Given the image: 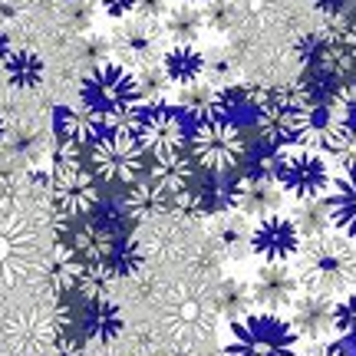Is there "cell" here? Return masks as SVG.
I'll use <instances>...</instances> for the list:
<instances>
[{"label":"cell","instance_id":"29","mask_svg":"<svg viewBox=\"0 0 356 356\" xmlns=\"http://www.w3.org/2000/svg\"><path fill=\"white\" fill-rule=\"evenodd\" d=\"M136 83H139V96L145 99V106L149 102H162V92H165L172 83L165 79V73H162V66H145V70H139L136 73Z\"/></svg>","mask_w":356,"mask_h":356},{"label":"cell","instance_id":"28","mask_svg":"<svg viewBox=\"0 0 356 356\" xmlns=\"http://www.w3.org/2000/svg\"><path fill=\"white\" fill-rule=\"evenodd\" d=\"M333 333L340 340L356 337V293H343L340 300H333Z\"/></svg>","mask_w":356,"mask_h":356},{"label":"cell","instance_id":"10","mask_svg":"<svg viewBox=\"0 0 356 356\" xmlns=\"http://www.w3.org/2000/svg\"><path fill=\"white\" fill-rule=\"evenodd\" d=\"M188 119L185 113L178 109L175 102H149L145 106V113L139 119V129H136V136H139L142 149L149 159H165V155H175V152H185V145H188Z\"/></svg>","mask_w":356,"mask_h":356},{"label":"cell","instance_id":"22","mask_svg":"<svg viewBox=\"0 0 356 356\" xmlns=\"http://www.w3.org/2000/svg\"><path fill=\"white\" fill-rule=\"evenodd\" d=\"M175 106L185 113V119H191V126L195 122H208V119H221V89H215L208 79L181 86Z\"/></svg>","mask_w":356,"mask_h":356},{"label":"cell","instance_id":"2","mask_svg":"<svg viewBox=\"0 0 356 356\" xmlns=\"http://www.w3.org/2000/svg\"><path fill=\"white\" fill-rule=\"evenodd\" d=\"M70 304L60 297H40L33 304L0 314V356H60L70 333Z\"/></svg>","mask_w":356,"mask_h":356},{"label":"cell","instance_id":"27","mask_svg":"<svg viewBox=\"0 0 356 356\" xmlns=\"http://www.w3.org/2000/svg\"><path fill=\"white\" fill-rule=\"evenodd\" d=\"M323 159H330L340 165V172H350L356 168V119H346L340 132H337V139L330 142V149Z\"/></svg>","mask_w":356,"mask_h":356},{"label":"cell","instance_id":"20","mask_svg":"<svg viewBox=\"0 0 356 356\" xmlns=\"http://www.w3.org/2000/svg\"><path fill=\"white\" fill-rule=\"evenodd\" d=\"M162 73L172 86H191V83H202L204 79V66H208V56H204L195 43H175L162 53Z\"/></svg>","mask_w":356,"mask_h":356},{"label":"cell","instance_id":"35","mask_svg":"<svg viewBox=\"0 0 356 356\" xmlns=\"http://www.w3.org/2000/svg\"><path fill=\"white\" fill-rule=\"evenodd\" d=\"M10 43H7V37H3V33H0V66H3V60H7V56H10Z\"/></svg>","mask_w":356,"mask_h":356},{"label":"cell","instance_id":"25","mask_svg":"<svg viewBox=\"0 0 356 356\" xmlns=\"http://www.w3.org/2000/svg\"><path fill=\"white\" fill-rule=\"evenodd\" d=\"M218 310L225 314V317L234 323V320H241L244 314H251V307H254V297H251V284H244V280H225L221 287H218V297H215Z\"/></svg>","mask_w":356,"mask_h":356},{"label":"cell","instance_id":"34","mask_svg":"<svg viewBox=\"0 0 356 356\" xmlns=\"http://www.w3.org/2000/svg\"><path fill=\"white\" fill-rule=\"evenodd\" d=\"M314 7H317L320 13H337L343 7V0H314Z\"/></svg>","mask_w":356,"mask_h":356},{"label":"cell","instance_id":"8","mask_svg":"<svg viewBox=\"0 0 356 356\" xmlns=\"http://www.w3.org/2000/svg\"><path fill=\"white\" fill-rule=\"evenodd\" d=\"M86 159L99 185H119V188L136 185L149 168V155L142 149L139 136L126 129H106L86 149Z\"/></svg>","mask_w":356,"mask_h":356},{"label":"cell","instance_id":"24","mask_svg":"<svg viewBox=\"0 0 356 356\" xmlns=\"http://www.w3.org/2000/svg\"><path fill=\"white\" fill-rule=\"evenodd\" d=\"M202 30H204V10L191 7V3L168 7V13H165V33H172L178 43H195Z\"/></svg>","mask_w":356,"mask_h":356},{"label":"cell","instance_id":"37","mask_svg":"<svg viewBox=\"0 0 356 356\" xmlns=\"http://www.w3.org/2000/svg\"><path fill=\"white\" fill-rule=\"evenodd\" d=\"M178 3H191V7H204V3H211V0H178Z\"/></svg>","mask_w":356,"mask_h":356},{"label":"cell","instance_id":"14","mask_svg":"<svg viewBox=\"0 0 356 356\" xmlns=\"http://www.w3.org/2000/svg\"><path fill=\"white\" fill-rule=\"evenodd\" d=\"M251 297H254L257 310L280 314L284 307H291L300 297L297 274L287 264H261L254 280H251Z\"/></svg>","mask_w":356,"mask_h":356},{"label":"cell","instance_id":"4","mask_svg":"<svg viewBox=\"0 0 356 356\" xmlns=\"http://www.w3.org/2000/svg\"><path fill=\"white\" fill-rule=\"evenodd\" d=\"M300 293L337 297L356 284V241L340 231H327L320 238L300 244V270H297Z\"/></svg>","mask_w":356,"mask_h":356},{"label":"cell","instance_id":"38","mask_svg":"<svg viewBox=\"0 0 356 356\" xmlns=\"http://www.w3.org/2000/svg\"><path fill=\"white\" fill-rule=\"evenodd\" d=\"M96 3H102V0H96Z\"/></svg>","mask_w":356,"mask_h":356},{"label":"cell","instance_id":"19","mask_svg":"<svg viewBox=\"0 0 356 356\" xmlns=\"http://www.w3.org/2000/svg\"><path fill=\"white\" fill-rule=\"evenodd\" d=\"M83 330H86L89 343H115L122 330H126V317L119 304H113L109 297H96V300H86V314H83Z\"/></svg>","mask_w":356,"mask_h":356},{"label":"cell","instance_id":"7","mask_svg":"<svg viewBox=\"0 0 356 356\" xmlns=\"http://www.w3.org/2000/svg\"><path fill=\"white\" fill-rule=\"evenodd\" d=\"M300 340L293 333L291 320L267 310H251L231 323L225 356H297Z\"/></svg>","mask_w":356,"mask_h":356},{"label":"cell","instance_id":"9","mask_svg":"<svg viewBox=\"0 0 356 356\" xmlns=\"http://www.w3.org/2000/svg\"><path fill=\"white\" fill-rule=\"evenodd\" d=\"M274 181L284 195H291L293 202H317L327 198L333 185L330 162L320 152H307V149H291V152L277 155L274 165Z\"/></svg>","mask_w":356,"mask_h":356},{"label":"cell","instance_id":"31","mask_svg":"<svg viewBox=\"0 0 356 356\" xmlns=\"http://www.w3.org/2000/svg\"><path fill=\"white\" fill-rule=\"evenodd\" d=\"M297 356H350L346 343H337V340H320V343H307Z\"/></svg>","mask_w":356,"mask_h":356},{"label":"cell","instance_id":"16","mask_svg":"<svg viewBox=\"0 0 356 356\" xmlns=\"http://www.w3.org/2000/svg\"><path fill=\"white\" fill-rule=\"evenodd\" d=\"M291 327L297 333V340H304V343L330 340L333 300L330 297H317V293H300L291 304Z\"/></svg>","mask_w":356,"mask_h":356},{"label":"cell","instance_id":"23","mask_svg":"<svg viewBox=\"0 0 356 356\" xmlns=\"http://www.w3.org/2000/svg\"><path fill=\"white\" fill-rule=\"evenodd\" d=\"M3 76L13 89H37L47 79V63L33 50H13L3 60Z\"/></svg>","mask_w":356,"mask_h":356},{"label":"cell","instance_id":"26","mask_svg":"<svg viewBox=\"0 0 356 356\" xmlns=\"http://www.w3.org/2000/svg\"><path fill=\"white\" fill-rule=\"evenodd\" d=\"M293 225H297V231H300V238H304V241L327 234V231H330L327 198H317V202H300V208L293 211Z\"/></svg>","mask_w":356,"mask_h":356},{"label":"cell","instance_id":"33","mask_svg":"<svg viewBox=\"0 0 356 356\" xmlns=\"http://www.w3.org/2000/svg\"><path fill=\"white\" fill-rule=\"evenodd\" d=\"M102 10L109 13L113 20H126L136 13V0H102Z\"/></svg>","mask_w":356,"mask_h":356},{"label":"cell","instance_id":"6","mask_svg":"<svg viewBox=\"0 0 356 356\" xmlns=\"http://www.w3.org/2000/svg\"><path fill=\"white\" fill-rule=\"evenodd\" d=\"M185 152L202 175H238L248 162L251 145L241 126H234L228 119H208L191 126Z\"/></svg>","mask_w":356,"mask_h":356},{"label":"cell","instance_id":"17","mask_svg":"<svg viewBox=\"0 0 356 356\" xmlns=\"http://www.w3.org/2000/svg\"><path fill=\"white\" fill-rule=\"evenodd\" d=\"M280 202H284V191L277 188V181L270 175H254V172H238V195H234V204L241 208L244 215L267 218L277 215Z\"/></svg>","mask_w":356,"mask_h":356},{"label":"cell","instance_id":"1","mask_svg":"<svg viewBox=\"0 0 356 356\" xmlns=\"http://www.w3.org/2000/svg\"><path fill=\"white\" fill-rule=\"evenodd\" d=\"M50 254L37 215L26 211L20 198L0 202V300L47 280Z\"/></svg>","mask_w":356,"mask_h":356},{"label":"cell","instance_id":"11","mask_svg":"<svg viewBox=\"0 0 356 356\" xmlns=\"http://www.w3.org/2000/svg\"><path fill=\"white\" fill-rule=\"evenodd\" d=\"M300 231L293 225V218L287 215H267L257 218L248 234V251L261 261V264H287L291 257L300 254Z\"/></svg>","mask_w":356,"mask_h":356},{"label":"cell","instance_id":"36","mask_svg":"<svg viewBox=\"0 0 356 356\" xmlns=\"http://www.w3.org/2000/svg\"><path fill=\"white\" fill-rule=\"evenodd\" d=\"M7 132H10V126H7V119H3V115H0V145H3V142H7Z\"/></svg>","mask_w":356,"mask_h":356},{"label":"cell","instance_id":"30","mask_svg":"<svg viewBox=\"0 0 356 356\" xmlns=\"http://www.w3.org/2000/svg\"><path fill=\"white\" fill-rule=\"evenodd\" d=\"M248 234H251V225H244L241 218L225 221V228H221V244H225V251L234 257L244 254V251H248Z\"/></svg>","mask_w":356,"mask_h":356},{"label":"cell","instance_id":"5","mask_svg":"<svg viewBox=\"0 0 356 356\" xmlns=\"http://www.w3.org/2000/svg\"><path fill=\"white\" fill-rule=\"evenodd\" d=\"M50 198H53V221L73 225L89 218L102 202V185L92 175L89 159L83 149L60 145L53 155L50 168Z\"/></svg>","mask_w":356,"mask_h":356},{"label":"cell","instance_id":"21","mask_svg":"<svg viewBox=\"0 0 356 356\" xmlns=\"http://www.w3.org/2000/svg\"><path fill=\"white\" fill-rule=\"evenodd\" d=\"M79 277H83V261H79L66 244H53V254H50V267H47V293L60 297L63 300L66 293H73L79 287Z\"/></svg>","mask_w":356,"mask_h":356},{"label":"cell","instance_id":"32","mask_svg":"<svg viewBox=\"0 0 356 356\" xmlns=\"http://www.w3.org/2000/svg\"><path fill=\"white\" fill-rule=\"evenodd\" d=\"M172 0H136V13L145 17V20H155V17H165Z\"/></svg>","mask_w":356,"mask_h":356},{"label":"cell","instance_id":"15","mask_svg":"<svg viewBox=\"0 0 356 356\" xmlns=\"http://www.w3.org/2000/svg\"><path fill=\"white\" fill-rule=\"evenodd\" d=\"M102 132H106V126H102L99 113H92L86 102L53 109V136H56L60 145H73V149H83V152H86Z\"/></svg>","mask_w":356,"mask_h":356},{"label":"cell","instance_id":"13","mask_svg":"<svg viewBox=\"0 0 356 356\" xmlns=\"http://www.w3.org/2000/svg\"><path fill=\"white\" fill-rule=\"evenodd\" d=\"M159 37H162V30L155 26V20L139 17V20L126 24L113 37V43H109V47L119 53L115 63L129 66L132 73H139V70H145V66H155V56H159Z\"/></svg>","mask_w":356,"mask_h":356},{"label":"cell","instance_id":"12","mask_svg":"<svg viewBox=\"0 0 356 356\" xmlns=\"http://www.w3.org/2000/svg\"><path fill=\"white\" fill-rule=\"evenodd\" d=\"M195 175H198V168L191 165L188 152H175V155H165V159H149L145 181H149V188L155 195V208L188 204Z\"/></svg>","mask_w":356,"mask_h":356},{"label":"cell","instance_id":"3","mask_svg":"<svg viewBox=\"0 0 356 356\" xmlns=\"http://www.w3.org/2000/svg\"><path fill=\"white\" fill-rule=\"evenodd\" d=\"M79 96H83L79 102H86L92 113H99L106 129H126V132L139 129L145 99L139 96V83L129 66L115 63V60L92 66L79 83Z\"/></svg>","mask_w":356,"mask_h":356},{"label":"cell","instance_id":"18","mask_svg":"<svg viewBox=\"0 0 356 356\" xmlns=\"http://www.w3.org/2000/svg\"><path fill=\"white\" fill-rule=\"evenodd\" d=\"M327 211H330V228L356 241V168L333 178L330 191H327Z\"/></svg>","mask_w":356,"mask_h":356}]
</instances>
